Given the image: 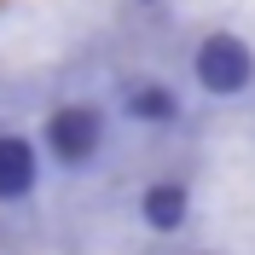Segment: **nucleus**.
Wrapping results in <instances>:
<instances>
[{"label":"nucleus","mask_w":255,"mask_h":255,"mask_svg":"<svg viewBox=\"0 0 255 255\" xmlns=\"http://www.w3.org/2000/svg\"><path fill=\"white\" fill-rule=\"evenodd\" d=\"M41 145L58 168H87L105 151V111L99 105H58L41 128Z\"/></svg>","instance_id":"f257e3e1"},{"label":"nucleus","mask_w":255,"mask_h":255,"mask_svg":"<svg viewBox=\"0 0 255 255\" xmlns=\"http://www.w3.org/2000/svg\"><path fill=\"white\" fill-rule=\"evenodd\" d=\"M191 76H197V87H203V93L232 99V93H244V87L255 81V52H250V41L215 29V35H203V41H197V52H191Z\"/></svg>","instance_id":"f03ea898"},{"label":"nucleus","mask_w":255,"mask_h":255,"mask_svg":"<svg viewBox=\"0 0 255 255\" xmlns=\"http://www.w3.org/2000/svg\"><path fill=\"white\" fill-rule=\"evenodd\" d=\"M41 180V151L23 133H0V203H23Z\"/></svg>","instance_id":"7ed1b4c3"},{"label":"nucleus","mask_w":255,"mask_h":255,"mask_svg":"<svg viewBox=\"0 0 255 255\" xmlns=\"http://www.w3.org/2000/svg\"><path fill=\"white\" fill-rule=\"evenodd\" d=\"M139 215H145L151 232H180L186 215H191V197H186L180 180H151V186L139 191Z\"/></svg>","instance_id":"20e7f679"},{"label":"nucleus","mask_w":255,"mask_h":255,"mask_svg":"<svg viewBox=\"0 0 255 255\" xmlns=\"http://www.w3.org/2000/svg\"><path fill=\"white\" fill-rule=\"evenodd\" d=\"M128 116L162 128V122L180 116V99H174V87H162V81H133V87H128Z\"/></svg>","instance_id":"39448f33"},{"label":"nucleus","mask_w":255,"mask_h":255,"mask_svg":"<svg viewBox=\"0 0 255 255\" xmlns=\"http://www.w3.org/2000/svg\"><path fill=\"white\" fill-rule=\"evenodd\" d=\"M139 6H157V0H139Z\"/></svg>","instance_id":"423d86ee"}]
</instances>
